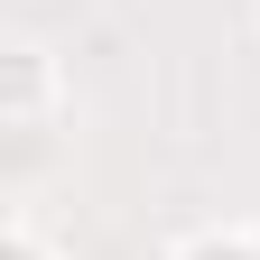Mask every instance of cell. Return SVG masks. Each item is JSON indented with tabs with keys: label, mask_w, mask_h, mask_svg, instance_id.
Instances as JSON below:
<instances>
[{
	"label": "cell",
	"mask_w": 260,
	"mask_h": 260,
	"mask_svg": "<svg viewBox=\"0 0 260 260\" xmlns=\"http://www.w3.org/2000/svg\"><path fill=\"white\" fill-rule=\"evenodd\" d=\"M56 112V56L47 47H10L0 56V121L19 130V140H38Z\"/></svg>",
	"instance_id": "obj_1"
},
{
	"label": "cell",
	"mask_w": 260,
	"mask_h": 260,
	"mask_svg": "<svg viewBox=\"0 0 260 260\" xmlns=\"http://www.w3.org/2000/svg\"><path fill=\"white\" fill-rule=\"evenodd\" d=\"M0 260H56V251H47V233H38L28 214H10V233H0Z\"/></svg>",
	"instance_id": "obj_3"
},
{
	"label": "cell",
	"mask_w": 260,
	"mask_h": 260,
	"mask_svg": "<svg viewBox=\"0 0 260 260\" xmlns=\"http://www.w3.org/2000/svg\"><path fill=\"white\" fill-rule=\"evenodd\" d=\"M251 19H260V0H251Z\"/></svg>",
	"instance_id": "obj_4"
},
{
	"label": "cell",
	"mask_w": 260,
	"mask_h": 260,
	"mask_svg": "<svg viewBox=\"0 0 260 260\" xmlns=\"http://www.w3.org/2000/svg\"><path fill=\"white\" fill-rule=\"evenodd\" d=\"M177 260H260V223H205L177 242Z\"/></svg>",
	"instance_id": "obj_2"
}]
</instances>
